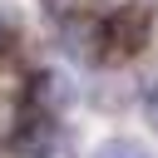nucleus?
Returning <instances> with one entry per match:
<instances>
[{
    "mask_svg": "<svg viewBox=\"0 0 158 158\" xmlns=\"http://www.w3.org/2000/svg\"><path fill=\"white\" fill-rule=\"evenodd\" d=\"M143 114H148V123L158 128V89H148V99H143Z\"/></svg>",
    "mask_w": 158,
    "mask_h": 158,
    "instance_id": "423d86ee",
    "label": "nucleus"
},
{
    "mask_svg": "<svg viewBox=\"0 0 158 158\" xmlns=\"http://www.w3.org/2000/svg\"><path fill=\"white\" fill-rule=\"evenodd\" d=\"M94 158H153L138 138H104L99 148H94Z\"/></svg>",
    "mask_w": 158,
    "mask_h": 158,
    "instance_id": "20e7f679",
    "label": "nucleus"
},
{
    "mask_svg": "<svg viewBox=\"0 0 158 158\" xmlns=\"http://www.w3.org/2000/svg\"><path fill=\"white\" fill-rule=\"evenodd\" d=\"M25 104L40 109V114H59L74 104V79L59 74V69H35L30 84H25Z\"/></svg>",
    "mask_w": 158,
    "mask_h": 158,
    "instance_id": "7ed1b4c3",
    "label": "nucleus"
},
{
    "mask_svg": "<svg viewBox=\"0 0 158 158\" xmlns=\"http://www.w3.org/2000/svg\"><path fill=\"white\" fill-rule=\"evenodd\" d=\"M10 148H15L20 158H49V153L59 148V123H54V114H40V109L25 104V114H20L15 128H10Z\"/></svg>",
    "mask_w": 158,
    "mask_h": 158,
    "instance_id": "f03ea898",
    "label": "nucleus"
},
{
    "mask_svg": "<svg viewBox=\"0 0 158 158\" xmlns=\"http://www.w3.org/2000/svg\"><path fill=\"white\" fill-rule=\"evenodd\" d=\"M10 30H15V15H10V10H5V5H0V44H5V40H10Z\"/></svg>",
    "mask_w": 158,
    "mask_h": 158,
    "instance_id": "0eeeda50",
    "label": "nucleus"
},
{
    "mask_svg": "<svg viewBox=\"0 0 158 158\" xmlns=\"http://www.w3.org/2000/svg\"><path fill=\"white\" fill-rule=\"evenodd\" d=\"M153 35V15L143 5H118L109 20H99V59H133Z\"/></svg>",
    "mask_w": 158,
    "mask_h": 158,
    "instance_id": "f257e3e1",
    "label": "nucleus"
},
{
    "mask_svg": "<svg viewBox=\"0 0 158 158\" xmlns=\"http://www.w3.org/2000/svg\"><path fill=\"white\" fill-rule=\"evenodd\" d=\"M44 10L59 15V20H69V15H74V0H44Z\"/></svg>",
    "mask_w": 158,
    "mask_h": 158,
    "instance_id": "39448f33",
    "label": "nucleus"
}]
</instances>
